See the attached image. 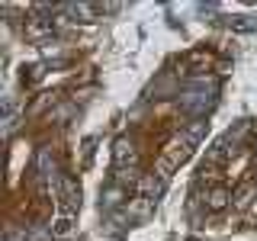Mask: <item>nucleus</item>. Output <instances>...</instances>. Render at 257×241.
<instances>
[{
	"label": "nucleus",
	"instance_id": "obj_1",
	"mask_svg": "<svg viewBox=\"0 0 257 241\" xmlns=\"http://www.w3.org/2000/svg\"><path fill=\"white\" fill-rule=\"evenodd\" d=\"M203 135H206V123H203V119H193V123L183 129L171 145H167V167L183 164V161L193 155V148L203 142Z\"/></svg>",
	"mask_w": 257,
	"mask_h": 241
},
{
	"label": "nucleus",
	"instance_id": "obj_2",
	"mask_svg": "<svg viewBox=\"0 0 257 241\" xmlns=\"http://www.w3.org/2000/svg\"><path fill=\"white\" fill-rule=\"evenodd\" d=\"M212 103H215V80H206V77L190 80L180 93V106L193 116H203L206 109H212Z\"/></svg>",
	"mask_w": 257,
	"mask_h": 241
},
{
	"label": "nucleus",
	"instance_id": "obj_3",
	"mask_svg": "<svg viewBox=\"0 0 257 241\" xmlns=\"http://www.w3.org/2000/svg\"><path fill=\"white\" fill-rule=\"evenodd\" d=\"M58 196H61V209H64V215H71V212L77 209V203H80V190H77V183L71 180V177H61Z\"/></svg>",
	"mask_w": 257,
	"mask_h": 241
},
{
	"label": "nucleus",
	"instance_id": "obj_4",
	"mask_svg": "<svg viewBox=\"0 0 257 241\" xmlns=\"http://www.w3.org/2000/svg\"><path fill=\"white\" fill-rule=\"evenodd\" d=\"M36 174H39V180H42L45 190H48V183H55V158L48 155V151H39V158H36Z\"/></svg>",
	"mask_w": 257,
	"mask_h": 241
},
{
	"label": "nucleus",
	"instance_id": "obj_5",
	"mask_svg": "<svg viewBox=\"0 0 257 241\" xmlns=\"http://www.w3.org/2000/svg\"><path fill=\"white\" fill-rule=\"evenodd\" d=\"M112 161H116V167H125V164H135V145L128 139H119L112 145Z\"/></svg>",
	"mask_w": 257,
	"mask_h": 241
},
{
	"label": "nucleus",
	"instance_id": "obj_6",
	"mask_svg": "<svg viewBox=\"0 0 257 241\" xmlns=\"http://www.w3.org/2000/svg\"><path fill=\"white\" fill-rule=\"evenodd\" d=\"M228 190H225V187H215L212 193H209V209H225V206H228Z\"/></svg>",
	"mask_w": 257,
	"mask_h": 241
},
{
	"label": "nucleus",
	"instance_id": "obj_7",
	"mask_svg": "<svg viewBox=\"0 0 257 241\" xmlns=\"http://www.w3.org/2000/svg\"><path fill=\"white\" fill-rule=\"evenodd\" d=\"M254 193H257V183H254V180H247L244 187H241V190L235 193V203H238V206H247V203H251V196H254Z\"/></svg>",
	"mask_w": 257,
	"mask_h": 241
},
{
	"label": "nucleus",
	"instance_id": "obj_8",
	"mask_svg": "<svg viewBox=\"0 0 257 241\" xmlns=\"http://www.w3.org/2000/svg\"><path fill=\"white\" fill-rule=\"evenodd\" d=\"M68 231H71V219H68V215H61V219L55 222L52 235H55V238H64V235H68Z\"/></svg>",
	"mask_w": 257,
	"mask_h": 241
},
{
	"label": "nucleus",
	"instance_id": "obj_9",
	"mask_svg": "<svg viewBox=\"0 0 257 241\" xmlns=\"http://www.w3.org/2000/svg\"><path fill=\"white\" fill-rule=\"evenodd\" d=\"M4 241H29V235H26V231H20L16 225H10V228H7V238H4Z\"/></svg>",
	"mask_w": 257,
	"mask_h": 241
},
{
	"label": "nucleus",
	"instance_id": "obj_10",
	"mask_svg": "<svg viewBox=\"0 0 257 241\" xmlns=\"http://www.w3.org/2000/svg\"><path fill=\"white\" fill-rule=\"evenodd\" d=\"M254 167H257V158H254Z\"/></svg>",
	"mask_w": 257,
	"mask_h": 241
}]
</instances>
